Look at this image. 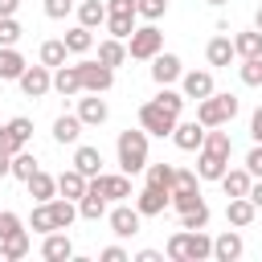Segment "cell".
I'll return each mask as SVG.
<instances>
[{
    "mask_svg": "<svg viewBox=\"0 0 262 262\" xmlns=\"http://www.w3.org/2000/svg\"><path fill=\"white\" fill-rule=\"evenodd\" d=\"M180 151H201V143H205V127L196 123V119H176V127H172V135H168Z\"/></svg>",
    "mask_w": 262,
    "mask_h": 262,
    "instance_id": "cell-10",
    "label": "cell"
},
{
    "mask_svg": "<svg viewBox=\"0 0 262 262\" xmlns=\"http://www.w3.org/2000/svg\"><path fill=\"white\" fill-rule=\"evenodd\" d=\"M78 78H82V94H106L115 86V70L102 66L98 57L94 61H78Z\"/></svg>",
    "mask_w": 262,
    "mask_h": 262,
    "instance_id": "cell-6",
    "label": "cell"
},
{
    "mask_svg": "<svg viewBox=\"0 0 262 262\" xmlns=\"http://www.w3.org/2000/svg\"><path fill=\"white\" fill-rule=\"evenodd\" d=\"M78 25H86V29L106 25V4L102 0H78Z\"/></svg>",
    "mask_w": 262,
    "mask_h": 262,
    "instance_id": "cell-32",
    "label": "cell"
},
{
    "mask_svg": "<svg viewBox=\"0 0 262 262\" xmlns=\"http://www.w3.org/2000/svg\"><path fill=\"white\" fill-rule=\"evenodd\" d=\"M250 201H254V209H262V176H254L250 180V192H246Z\"/></svg>",
    "mask_w": 262,
    "mask_h": 262,
    "instance_id": "cell-53",
    "label": "cell"
},
{
    "mask_svg": "<svg viewBox=\"0 0 262 262\" xmlns=\"http://www.w3.org/2000/svg\"><path fill=\"white\" fill-rule=\"evenodd\" d=\"M160 49H164V33L156 29V20L131 29V37H127V57H135V61H151Z\"/></svg>",
    "mask_w": 262,
    "mask_h": 262,
    "instance_id": "cell-4",
    "label": "cell"
},
{
    "mask_svg": "<svg viewBox=\"0 0 262 262\" xmlns=\"http://www.w3.org/2000/svg\"><path fill=\"white\" fill-rule=\"evenodd\" d=\"M86 184H90V180H86L78 168H66V172L57 176V196H66V201H78V196L86 192Z\"/></svg>",
    "mask_w": 262,
    "mask_h": 262,
    "instance_id": "cell-26",
    "label": "cell"
},
{
    "mask_svg": "<svg viewBox=\"0 0 262 262\" xmlns=\"http://www.w3.org/2000/svg\"><path fill=\"white\" fill-rule=\"evenodd\" d=\"M254 29L262 33V4H258V12H254Z\"/></svg>",
    "mask_w": 262,
    "mask_h": 262,
    "instance_id": "cell-58",
    "label": "cell"
},
{
    "mask_svg": "<svg viewBox=\"0 0 262 262\" xmlns=\"http://www.w3.org/2000/svg\"><path fill=\"white\" fill-rule=\"evenodd\" d=\"M254 217H258V209H254V201H250V196H229V201H225V221H229L233 229L254 225Z\"/></svg>",
    "mask_w": 262,
    "mask_h": 262,
    "instance_id": "cell-17",
    "label": "cell"
},
{
    "mask_svg": "<svg viewBox=\"0 0 262 262\" xmlns=\"http://www.w3.org/2000/svg\"><path fill=\"white\" fill-rule=\"evenodd\" d=\"M156 102H164V106H168V111H172V115H180V111H184V102H188V98H184V94H180V90H172V86H160V94H156Z\"/></svg>",
    "mask_w": 262,
    "mask_h": 262,
    "instance_id": "cell-46",
    "label": "cell"
},
{
    "mask_svg": "<svg viewBox=\"0 0 262 262\" xmlns=\"http://www.w3.org/2000/svg\"><path fill=\"white\" fill-rule=\"evenodd\" d=\"M180 74H184V66H180V57L176 53H156L151 57V82L156 86H172V82H180Z\"/></svg>",
    "mask_w": 262,
    "mask_h": 262,
    "instance_id": "cell-12",
    "label": "cell"
},
{
    "mask_svg": "<svg viewBox=\"0 0 262 262\" xmlns=\"http://www.w3.org/2000/svg\"><path fill=\"white\" fill-rule=\"evenodd\" d=\"M135 209H139V217H160V213L168 209V192H164V188L143 184V192L135 196Z\"/></svg>",
    "mask_w": 262,
    "mask_h": 262,
    "instance_id": "cell-20",
    "label": "cell"
},
{
    "mask_svg": "<svg viewBox=\"0 0 262 262\" xmlns=\"http://www.w3.org/2000/svg\"><path fill=\"white\" fill-rule=\"evenodd\" d=\"M25 188H29V196H33V201H53V196H57V176H49V172H41V168H37V172L25 180Z\"/></svg>",
    "mask_w": 262,
    "mask_h": 262,
    "instance_id": "cell-25",
    "label": "cell"
},
{
    "mask_svg": "<svg viewBox=\"0 0 262 262\" xmlns=\"http://www.w3.org/2000/svg\"><path fill=\"white\" fill-rule=\"evenodd\" d=\"M143 176H147V184H151V188L172 192V184H176V164H147V168H143Z\"/></svg>",
    "mask_w": 262,
    "mask_h": 262,
    "instance_id": "cell-30",
    "label": "cell"
},
{
    "mask_svg": "<svg viewBox=\"0 0 262 262\" xmlns=\"http://www.w3.org/2000/svg\"><path fill=\"white\" fill-rule=\"evenodd\" d=\"M233 53L237 57H262V33L258 29H246L233 37Z\"/></svg>",
    "mask_w": 262,
    "mask_h": 262,
    "instance_id": "cell-34",
    "label": "cell"
},
{
    "mask_svg": "<svg viewBox=\"0 0 262 262\" xmlns=\"http://www.w3.org/2000/svg\"><path fill=\"white\" fill-rule=\"evenodd\" d=\"M41 8H45V16H49V20H66V16H70V8H74V0H45Z\"/></svg>",
    "mask_w": 262,
    "mask_h": 262,
    "instance_id": "cell-47",
    "label": "cell"
},
{
    "mask_svg": "<svg viewBox=\"0 0 262 262\" xmlns=\"http://www.w3.org/2000/svg\"><path fill=\"white\" fill-rule=\"evenodd\" d=\"M237 94H209V98H201L196 102V123L201 127H225V123H233V115H237Z\"/></svg>",
    "mask_w": 262,
    "mask_h": 262,
    "instance_id": "cell-3",
    "label": "cell"
},
{
    "mask_svg": "<svg viewBox=\"0 0 262 262\" xmlns=\"http://www.w3.org/2000/svg\"><path fill=\"white\" fill-rule=\"evenodd\" d=\"M66 57H70L66 41H41V66L57 70V66H66Z\"/></svg>",
    "mask_w": 262,
    "mask_h": 262,
    "instance_id": "cell-39",
    "label": "cell"
},
{
    "mask_svg": "<svg viewBox=\"0 0 262 262\" xmlns=\"http://www.w3.org/2000/svg\"><path fill=\"white\" fill-rule=\"evenodd\" d=\"M98 61H102V66H111V70H119V66L127 61V41H119V37L98 41Z\"/></svg>",
    "mask_w": 262,
    "mask_h": 262,
    "instance_id": "cell-27",
    "label": "cell"
},
{
    "mask_svg": "<svg viewBox=\"0 0 262 262\" xmlns=\"http://www.w3.org/2000/svg\"><path fill=\"white\" fill-rule=\"evenodd\" d=\"M135 262H164V254H160V250H139Z\"/></svg>",
    "mask_w": 262,
    "mask_h": 262,
    "instance_id": "cell-55",
    "label": "cell"
},
{
    "mask_svg": "<svg viewBox=\"0 0 262 262\" xmlns=\"http://www.w3.org/2000/svg\"><path fill=\"white\" fill-rule=\"evenodd\" d=\"M242 254H246V242H242L237 229H225L221 237H213V258L217 262H237Z\"/></svg>",
    "mask_w": 262,
    "mask_h": 262,
    "instance_id": "cell-18",
    "label": "cell"
},
{
    "mask_svg": "<svg viewBox=\"0 0 262 262\" xmlns=\"http://www.w3.org/2000/svg\"><path fill=\"white\" fill-rule=\"evenodd\" d=\"M16 229H20V217H16V213H8V209H0V242H4V237H12Z\"/></svg>",
    "mask_w": 262,
    "mask_h": 262,
    "instance_id": "cell-48",
    "label": "cell"
},
{
    "mask_svg": "<svg viewBox=\"0 0 262 262\" xmlns=\"http://www.w3.org/2000/svg\"><path fill=\"white\" fill-rule=\"evenodd\" d=\"M37 168H41V164H37V156L25 147V151H16V156H12V172H8V176H16V180H29Z\"/></svg>",
    "mask_w": 262,
    "mask_h": 262,
    "instance_id": "cell-40",
    "label": "cell"
},
{
    "mask_svg": "<svg viewBox=\"0 0 262 262\" xmlns=\"http://www.w3.org/2000/svg\"><path fill=\"white\" fill-rule=\"evenodd\" d=\"M20 37H25L20 20H16V16H0V45H16Z\"/></svg>",
    "mask_w": 262,
    "mask_h": 262,
    "instance_id": "cell-43",
    "label": "cell"
},
{
    "mask_svg": "<svg viewBox=\"0 0 262 262\" xmlns=\"http://www.w3.org/2000/svg\"><path fill=\"white\" fill-rule=\"evenodd\" d=\"M225 168H229V156H221V151H196V180H221L225 176Z\"/></svg>",
    "mask_w": 262,
    "mask_h": 262,
    "instance_id": "cell-16",
    "label": "cell"
},
{
    "mask_svg": "<svg viewBox=\"0 0 262 262\" xmlns=\"http://www.w3.org/2000/svg\"><path fill=\"white\" fill-rule=\"evenodd\" d=\"M106 115H111V106H106L102 94H86V98H78V119H82V127H102Z\"/></svg>",
    "mask_w": 262,
    "mask_h": 262,
    "instance_id": "cell-14",
    "label": "cell"
},
{
    "mask_svg": "<svg viewBox=\"0 0 262 262\" xmlns=\"http://www.w3.org/2000/svg\"><path fill=\"white\" fill-rule=\"evenodd\" d=\"M29 139H33V119H25V115H16V119H8V123L0 127V147H4L8 156L25 151Z\"/></svg>",
    "mask_w": 262,
    "mask_h": 262,
    "instance_id": "cell-7",
    "label": "cell"
},
{
    "mask_svg": "<svg viewBox=\"0 0 262 262\" xmlns=\"http://www.w3.org/2000/svg\"><path fill=\"white\" fill-rule=\"evenodd\" d=\"M201 201H205V196H201V184H196V188H172V192H168V205H172L176 213H184V209H196Z\"/></svg>",
    "mask_w": 262,
    "mask_h": 262,
    "instance_id": "cell-37",
    "label": "cell"
},
{
    "mask_svg": "<svg viewBox=\"0 0 262 262\" xmlns=\"http://www.w3.org/2000/svg\"><path fill=\"white\" fill-rule=\"evenodd\" d=\"M172 188H196V172L192 168H176V184Z\"/></svg>",
    "mask_w": 262,
    "mask_h": 262,
    "instance_id": "cell-52",
    "label": "cell"
},
{
    "mask_svg": "<svg viewBox=\"0 0 262 262\" xmlns=\"http://www.w3.org/2000/svg\"><path fill=\"white\" fill-rule=\"evenodd\" d=\"M180 94L184 98H209L213 94V70H188V74H180Z\"/></svg>",
    "mask_w": 262,
    "mask_h": 262,
    "instance_id": "cell-13",
    "label": "cell"
},
{
    "mask_svg": "<svg viewBox=\"0 0 262 262\" xmlns=\"http://www.w3.org/2000/svg\"><path fill=\"white\" fill-rule=\"evenodd\" d=\"M168 12V0H135V16H143V20H160Z\"/></svg>",
    "mask_w": 262,
    "mask_h": 262,
    "instance_id": "cell-44",
    "label": "cell"
},
{
    "mask_svg": "<svg viewBox=\"0 0 262 262\" xmlns=\"http://www.w3.org/2000/svg\"><path fill=\"white\" fill-rule=\"evenodd\" d=\"M250 180H254V176H250L246 168H225V176H221L217 184L225 188V196H246V192H250Z\"/></svg>",
    "mask_w": 262,
    "mask_h": 262,
    "instance_id": "cell-29",
    "label": "cell"
},
{
    "mask_svg": "<svg viewBox=\"0 0 262 262\" xmlns=\"http://www.w3.org/2000/svg\"><path fill=\"white\" fill-rule=\"evenodd\" d=\"M233 57H237V53H233V41H229L225 33H221V37H213V41L205 45V61H209L213 70H221V66H229Z\"/></svg>",
    "mask_w": 262,
    "mask_h": 262,
    "instance_id": "cell-24",
    "label": "cell"
},
{
    "mask_svg": "<svg viewBox=\"0 0 262 262\" xmlns=\"http://www.w3.org/2000/svg\"><path fill=\"white\" fill-rule=\"evenodd\" d=\"M49 213H53V229H70V225H74V217H78V201L53 196V201H49Z\"/></svg>",
    "mask_w": 262,
    "mask_h": 262,
    "instance_id": "cell-31",
    "label": "cell"
},
{
    "mask_svg": "<svg viewBox=\"0 0 262 262\" xmlns=\"http://www.w3.org/2000/svg\"><path fill=\"white\" fill-rule=\"evenodd\" d=\"M250 135H254V143H262V106L250 115Z\"/></svg>",
    "mask_w": 262,
    "mask_h": 262,
    "instance_id": "cell-54",
    "label": "cell"
},
{
    "mask_svg": "<svg viewBox=\"0 0 262 262\" xmlns=\"http://www.w3.org/2000/svg\"><path fill=\"white\" fill-rule=\"evenodd\" d=\"M53 90L61 94V98H74V94H82V78H78V66H57L53 70Z\"/></svg>",
    "mask_w": 262,
    "mask_h": 262,
    "instance_id": "cell-22",
    "label": "cell"
},
{
    "mask_svg": "<svg viewBox=\"0 0 262 262\" xmlns=\"http://www.w3.org/2000/svg\"><path fill=\"white\" fill-rule=\"evenodd\" d=\"M246 172H250V176H262V143L250 147V156H246Z\"/></svg>",
    "mask_w": 262,
    "mask_h": 262,
    "instance_id": "cell-51",
    "label": "cell"
},
{
    "mask_svg": "<svg viewBox=\"0 0 262 262\" xmlns=\"http://www.w3.org/2000/svg\"><path fill=\"white\" fill-rule=\"evenodd\" d=\"M115 151H119V168H123L127 176L143 172V168H147V131H143V127H135V131L127 127V131H119Z\"/></svg>",
    "mask_w": 262,
    "mask_h": 262,
    "instance_id": "cell-2",
    "label": "cell"
},
{
    "mask_svg": "<svg viewBox=\"0 0 262 262\" xmlns=\"http://www.w3.org/2000/svg\"><path fill=\"white\" fill-rule=\"evenodd\" d=\"M74 4H78V0H74Z\"/></svg>",
    "mask_w": 262,
    "mask_h": 262,
    "instance_id": "cell-60",
    "label": "cell"
},
{
    "mask_svg": "<svg viewBox=\"0 0 262 262\" xmlns=\"http://www.w3.org/2000/svg\"><path fill=\"white\" fill-rule=\"evenodd\" d=\"M106 221H111V233L115 237H135L139 225H143L139 209L135 205H119V201H115V209H106Z\"/></svg>",
    "mask_w": 262,
    "mask_h": 262,
    "instance_id": "cell-9",
    "label": "cell"
},
{
    "mask_svg": "<svg viewBox=\"0 0 262 262\" xmlns=\"http://www.w3.org/2000/svg\"><path fill=\"white\" fill-rule=\"evenodd\" d=\"M16 8H20V0H0V16H16Z\"/></svg>",
    "mask_w": 262,
    "mask_h": 262,
    "instance_id": "cell-56",
    "label": "cell"
},
{
    "mask_svg": "<svg viewBox=\"0 0 262 262\" xmlns=\"http://www.w3.org/2000/svg\"><path fill=\"white\" fill-rule=\"evenodd\" d=\"M61 41H66V49H70V53H90V49H94V29L74 25V29H70Z\"/></svg>",
    "mask_w": 262,
    "mask_h": 262,
    "instance_id": "cell-33",
    "label": "cell"
},
{
    "mask_svg": "<svg viewBox=\"0 0 262 262\" xmlns=\"http://www.w3.org/2000/svg\"><path fill=\"white\" fill-rule=\"evenodd\" d=\"M106 16H135V0H106Z\"/></svg>",
    "mask_w": 262,
    "mask_h": 262,
    "instance_id": "cell-49",
    "label": "cell"
},
{
    "mask_svg": "<svg viewBox=\"0 0 262 262\" xmlns=\"http://www.w3.org/2000/svg\"><path fill=\"white\" fill-rule=\"evenodd\" d=\"M78 135H82V119H78V115H57V119H53V139H57V143H70V147H74Z\"/></svg>",
    "mask_w": 262,
    "mask_h": 262,
    "instance_id": "cell-28",
    "label": "cell"
},
{
    "mask_svg": "<svg viewBox=\"0 0 262 262\" xmlns=\"http://www.w3.org/2000/svg\"><path fill=\"white\" fill-rule=\"evenodd\" d=\"M106 196L94 188V184H86V192L78 196V217H86V221H98V217H106Z\"/></svg>",
    "mask_w": 262,
    "mask_h": 262,
    "instance_id": "cell-21",
    "label": "cell"
},
{
    "mask_svg": "<svg viewBox=\"0 0 262 262\" xmlns=\"http://www.w3.org/2000/svg\"><path fill=\"white\" fill-rule=\"evenodd\" d=\"M29 229L33 233H53V213H49V201H33V217H29Z\"/></svg>",
    "mask_w": 262,
    "mask_h": 262,
    "instance_id": "cell-38",
    "label": "cell"
},
{
    "mask_svg": "<svg viewBox=\"0 0 262 262\" xmlns=\"http://www.w3.org/2000/svg\"><path fill=\"white\" fill-rule=\"evenodd\" d=\"M205 225H209V205L205 201L196 209H184L180 213V229H205Z\"/></svg>",
    "mask_w": 262,
    "mask_h": 262,
    "instance_id": "cell-42",
    "label": "cell"
},
{
    "mask_svg": "<svg viewBox=\"0 0 262 262\" xmlns=\"http://www.w3.org/2000/svg\"><path fill=\"white\" fill-rule=\"evenodd\" d=\"M0 254H4V262H20V258L29 254V233L16 229L12 237H4V242H0Z\"/></svg>",
    "mask_w": 262,
    "mask_h": 262,
    "instance_id": "cell-35",
    "label": "cell"
},
{
    "mask_svg": "<svg viewBox=\"0 0 262 262\" xmlns=\"http://www.w3.org/2000/svg\"><path fill=\"white\" fill-rule=\"evenodd\" d=\"M205 151H221V156H233V139H229V131H221V127H205V143H201Z\"/></svg>",
    "mask_w": 262,
    "mask_h": 262,
    "instance_id": "cell-36",
    "label": "cell"
},
{
    "mask_svg": "<svg viewBox=\"0 0 262 262\" xmlns=\"http://www.w3.org/2000/svg\"><path fill=\"white\" fill-rule=\"evenodd\" d=\"M237 78H242V86H262V57H242Z\"/></svg>",
    "mask_w": 262,
    "mask_h": 262,
    "instance_id": "cell-41",
    "label": "cell"
},
{
    "mask_svg": "<svg viewBox=\"0 0 262 262\" xmlns=\"http://www.w3.org/2000/svg\"><path fill=\"white\" fill-rule=\"evenodd\" d=\"M25 57H20V49L16 45H0V82H16L20 74H25Z\"/></svg>",
    "mask_w": 262,
    "mask_h": 262,
    "instance_id": "cell-23",
    "label": "cell"
},
{
    "mask_svg": "<svg viewBox=\"0 0 262 262\" xmlns=\"http://www.w3.org/2000/svg\"><path fill=\"white\" fill-rule=\"evenodd\" d=\"M98 258H102V262H131V254H127L123 246H102Z\"/></svg>",
    "mask_w": 262,
    "mask_h": 262,
    "instance_id": "cell-50",
    "label": "cell"
},
{
    "mask_svg": "<svg viewBox=\"0 0 262 262\" xmlns=\"http://www.w3.org/2000/svg\"><path fill=\"white\" fill-rule=\"evenodd\" d=\"M131 29H135V16H106V33H111V37L127 41V37H131Z\"/></svg>",
    "mask_w": 262,
    "mask_h": 262,
    "instance_id": "cell-45",
    "label": "cell"
},
{
    "mask_svg": "<svg viewBox=\"0 0 262 262\" xmlns=\"http://www.w3.org/2000/svg\"><path fill=\"white\" fill-rule=\"evenodd\" d=\"M176 119H180V115H172V111H168L164 102H156V98H147V102L139 106V127H143L147 135H160V139H164V135H172Z\"/></svg>",
    "mask_w": 262,
    "mask_h": 262,
    "instance_id": "cell-5",
    "label": "cell"
},
{
    "mask_svg": "<svg viewBox=\"0 0 262 262\" xmlns=\"http://www.w3.org/2000/svg\"><path fill=\"white\" fill-rule=\"evenodd\" d=\"M8 172H12V156L0 147V176H8Z\"/></svg>",
    "mask_w": 262,
    "mask_h": 262,
    "instance_id": "cell-57",
    "label": "cell"
},
{
    "mask_svg": "<svg viewBox=\"0 0 262 262\" xmlns=\"http://www.w3.org/2000/svg\"><path fill=\"white\" fill-rule=\"evenodd\" d=\"M16 82H20V94L25 98H45L53 90V70L49 66H25V74Z\"/></svg>",
    "mask_w": 262,
    "mask_h": 262,
    "instance_id": "cell-8",
    "label": "cell"
},
{
    "mask_svg": "<svg viewBox=\"0 0 262 262\" xmlns=\"http://www.w3.org/2000/svg\"><path fill=\"white\" fill-rule=\"evenodd\" d=\"M90 184H94L106 201H127V196H131V176H127V172H119V176H115V172H98V176H90Z\"/></svg>",
    "mask_w": 262,
    "mask_h": 262,
    "instance_id": "cell-11",
    "label": "cell"
},
{
    "mask_svg": "<svg viewBox=\"0 0 262 262\" xmlns=\"http://www.w3.org/2000/svg\"><path fill=\"white\" fill-rule=\"evenodd\" d=\"M164 254L172 262H205V258H213V237L205 229H176L168 237Z\"/></svg>",
    "mask_w": 262,
    "mask_h": 262,
    "instance_id": "cell-1",
    "label": "cell"
},
{
    "mask_svg": "<svg viewBox=\"0 0 262 262\" xmlns=\"http://www.w3.org/2000/svg\"><path fill=\"white\" fill-rule=\"evenodd\" d=\"M205 4H213V8H221V4H229V0H205Z\"/></svg>",
    "mask_w": 262,
    "mask_h": 262,
    "instance_id": "cell-59",
    "label": "cell"
},
{
    "mask_svg": "<svg viewBox=\"0 0 262 262\" xmlns=\"http://www.w3.org/2000/svg\"><path fill=\"white\" fill-rule=\"evenodd\" d=\"M74 168H78L86 180L98 176V172H102V151L90 147V143H74Z\"/></svg>",
    "mask_w": 262,
    "mask_h": 262,
    "instance_id": "cell-19",
    "label": "cell"
},
{
    "mask_svg": "<svg viewBox=\"0 0 262 262\" xmlns=\"http://www.w3.org/2000/svg\"><path fill=\"white\" fill-rule=\"evenodd\" d=\"M41 258H45V262H66V258H74V242L66 237V229H53V233L41 237Z\"/></svg>",
    "mask_w": 262,
    "mask_h": 262,
    "instance_id": "cell-15",
    "label": "cell"
}]
</instances>
